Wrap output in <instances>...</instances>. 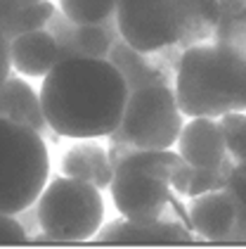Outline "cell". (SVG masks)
Masks as SVG:
<instances>
[{"label": "cell", "mask_w": 246, "mask_h": 249, "mask_svg": "<svg viewBox=\"0 0 246 249\" xmlns=\"http://www.w3.org/2000/svg\"><path fill=\"white\" fill-rule=\"evenodd\" d=\"M128 95L123 76L107 57H69L43 76L40 105L55 135L95 140L121 126Z\"/></svg>", "instance_id": "obj_1"}, {"label": "cell", "mask_w": 246, "mask_h": 249, "mask_svg": "<svg viewBox=\"0 0 246 249\" xmlns=\"http://www.w3.org/2000/svg\"><path fill=\"white\" fill-rule=\"evenodd\" d=\"M173 90L187 119L246 112V50L215 40L192 45L178 59Z\"/></svg>", "instance_id": "obj_2"}, {"label": "cell", "mask_w": 246, "mask_h": 249, "mask_svg": "<svg viewBox=\"0 0 246 249\" xmlns=\"http://www.w3.org/2000/svg\"><path fill=\"white\" fill-rule=\"evenodd\" d=\"M218 0H118L116 21L132 48L166 55L213 38Z\"/></svg>", "instance_id": "obj_3"}, {"label": "cell", "mask_w": 246, "mask_h": 249, "mask_svg": "<svg viewBox=\"0 0 246 249\" xmlns=\"http://www.w3.org/2000/svg\"><path fill=\"white\" fill-rule=\"evenodd\" d=\"M192 166L173 150H132L116 169L109 192L121 216L149 221L166 216L173 190L187 197Z\"/></svg>", "instance_id": "obj_4"}, {"label": "cell", "mask_w": 246, "mask_h": 249, "mask_svg": "<svg viewBox=\"0 0 246 249\" xmlns=\"http://www.w3.org/2000/svg\"><path fill=\"white\" fill-rule=\"evenodd\" d=\"M50 176L43 133L0 116V211L19 213L36 204Z\"/></svg>", "instance_id": "obj_5"}, {"label": "cell", "mask_w": 246, "mask_h": 249, "mask_svg": "<svg viewBox=\"0 0 246 249\" xmlns=\"http://www.w3.org/2000/svg\"><path fill=\"white\" fill-rule=\"evenodd\" d=\"M36 216L43 237L52 242H83L102 228L104 202L97 185L62 176L43 188L36 199Z\"/></svg>", "instance_id": "obj_6"}, {"label": "cell", "mask_w": 246, "mask_h": 249, "mask_svg": "<svg viewBox=\"0 0 246 249\" xmlns=\"http://www.w3.org/2000/svg\"><path fill=\"white\" fill-rule=\"evenodd\" d=\"M185 126V114L170 86L131 90L118 131L140 150H170Z\"/></svg>", "instance_id": "obj_7"}, {"label": "cell", "mask_w": 246, "mask_h": 249, "mask_svg": "<svg viewBox=\"0 0 246 249\" xmlns=\"http://www.w3.org/2000/svg\"><path fill=\"white\" fill-rule=\"evenodd\" d=\"M192 232L178 221H168L166 216L149 218V221H132V218H118L109 226L97 230L99 242L109 245H187Z\"/></svg>", "instance_id": "obj_8"}, {"label": "cell", "mask_w": 246, "mask_h": 249, "mask_svg": "<svg viewBox=\"0 0 246 249\" xmlns=\"http://www.w3.org/2000/svg\"><path fill=\"white\" fill-rule=\"evenodd\" d=\"M178 152L189 166L197 169L220 164L230 154L220 121L211 116H192L189 121H185L178 138Z\"/></svg>", "instance_id": "obj_9"}, {"label": "cell", "mask_w": 246, "mask_h": 249, "mask_svg": "<svg viewBox=\"0 0 246 249\" xmlns=\"http://www.w3.org/2000/svg\"><path fill=\"white\" fill-rule=\"evenodd\" d=\"M187 216L192 230L208 242L230 240L237 223L234 199L227 190H211L192 197Z\"/></svg>", "instance_id": "obj_10"}, {"label": "cell", "mask_w": 246, "mask_h": 249, "mask_svg": "<svg viewBox=\"0 0 246 249\" xmlns=\"http://www.w3.org/2000/svg\"><path fill=\"white\" fill-rule=\"evenodd\" d=\"M107 59L118 69L128 90H137L145 86H159V83L170 86V71H166L164 59H156V55L132 48L123 36L114 40Z\"/></svg>", "instance_id": "obj_11"}, {"label": "cell", "mask_w": 246, "mask_h": 249, "mask_svg": "<svg viewBox=\"0 0 246 249\" xmlns=\"http://www.w3.org/2000/svg\"><path fill=\"white\" fill-rule=\"evenodd\" d=\"M10 57L21 76L43 78L59 62V48L48 29H36L10 40Z\"/></svg>", "instance_id": "obj_12"}, {"label": "cell", "mask_w": 246, "mask_h": 249, "mask_svg": "<svg viewBox=\"0 0 246 249\" xmlns=\"http://www.w3.org/2000/svg\"><path fill=\"white\" fill-rule=\"evenodd\" d=\"M62 176L88 180V183L97 185L99 190H104L112 185L114 178L109 152L102 145L93 142V138L85 142H78L74 147H69L62 157Z\"/></svg>", "instance_id": "obj_13"}, {"label": "cell", "mask_w": 246, "mask_h": 249, "mask_svg": "<svg viewBox=\"0 0 246 249\" xmlns=\"http://www.w3.org/2000/svg\"><path fill=\"white\" fill-rule=\"evenodd\" d=\"M0 116L26 124L43 135H45V131H50L45 114H43L40 95H36V90L21 76L10 74L5 78V83L0 86Z\"/></svg>", "instance_id": "obj_14"}, {"label": "cell", "mask_w": 246, "mask_h": 249, "mask_svg": "<svg viewBox=\"0 0 246 249\" xmlns=\"http://www.w3.org/2000/svg\"><path fill=\"white\" fill-rule=\"evenodd\" d=\"M218 10L220 15L211 40L246 50V0H218Z\"/></svg>", "instance_id": "obj_15"}, {"label": "cell", "mask_w": 246, "mask_h": 249, "mask_svg": "<svg viewBox=\"0 0 246 249\" xmlns=\"http://www.w3.org/2000/svg\"><path fill=\"white\" fill-rule=\"evenodd\" d=\"M121 36L116 17L99 24H78L76 26V45L81 57H107L114 40Z\"/></svg>", "instance_id": "obj_16"}, {"label": "cell", "mask_w": 246, "mask_h": 249, "mask_svg": "<svg viewBox=\"0 0 246 249\" xmlns=\"http://www.w3.org/2000/svg\"><path fill=\"white\" fill-rule=\"evenodd\" d=\"M118 0H59V10L76 24H99L116 17Z\"/></svg>", "instance_id": "obj_17"}, {"label": "cell", "mask_w": 246, "mask_h": 249, "mask_svg": "<svg viewBox=\"0 0 246 249\" xmlns=\"http://www.w3.org/2000/svg\"><path fill=\"white\" fill-rule=\"evenodd\" d=\"M234 159L232 154H227L225 159L215 166H206V169H197L192 166V178H189V190H187V197H197V195H204V192H211V190H225L227 185V178L230 173L234 169Z\"/></svg>", "instance_id": "obj_18"}, {"label": "cell", "mask_w": 246, "mask_h": 249, "mask_svg": "<svg viewBox=\"0 0 246 249\" xmlns=\"http://www.w3.org/2000/svg\"><path fill=\"white\" fill-rule=\"evenodd\" d=\"M225 190L234 199V209H237V223L230 235V240L246 242V161H237L234 169L227 178Z\"/></svg>", "instance_id": "obj_19"}, {"label": "cell", "mask_w": 246, "mask_h": 249, "mask_svg": "<svg viewBox=\"0 0 246 249\" xmlns=\"http://www.w3.org/2000/svg\"><path fill=\"white\" fill-rule=\"evenodd\" d=\"M218 121L225 135L227 152L232 154L234 161H246V112H230Z\"/></svg>", "instance_id": "obj_20"}, {"label": "cell", "mask_w": 246, "mask_h": 249, "mask_svg": "<svg viewBox=\"0 0 246 249\" xmlns=\"http://www.w3.org/2000/svg\"><path fill=\"white\" fill-rule=\"evenodd\" d=\"M76 21H71L62 10H55V15L45 24V29L52 34L57 48H59V59L81 57L78 55V45H76Z\"/></svg>", "instance_id": "obj_21"}, {"label": "cell", "mask_w": 246, "mask_h": 249, "mask_svg": "<svg viewBox=\"0 0 246 249\" xmlns=\"http://www.w3.org/2000/svg\"><path fill=\"white\" fill-rule=\"evenodd\" d=\"M40 0H0V31L7 40L24 34V12Z\"/></svg>", "instance_id": "obj_22"}, {"label": "cell", "mask_w": 246, "mask_h": 249, "mask_svg": "<svg viewBox=\"0 0 246 249\" xmlns=\"http://www.w3.org/2000/svg\"><path fill=\"white\" fill-rule=\"evenodd\" d=\"M29 240V232L17 213H2L0 211V247H17Z\"/></svg>", "instance_id": "obj_23"}, {"label": "cell", "mask_w": 246, "mask_h": 249, "mask_svg": "<svg viewBox=\"0 0 246 249\" xmlns=\"http://www.w3.org/2000/svg\"><path fill=\"white\" fill-rule=\"evenodd\" d=\"M12 69V57H10V40L0 31V86L5 83V78L10 76Z\"/></svg>", "instance_id": "obj_24"}]
</instances>
